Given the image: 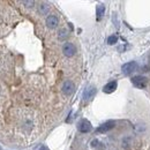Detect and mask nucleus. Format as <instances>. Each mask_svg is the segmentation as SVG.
Returning a JSON list of instances; mask_svg holds the SVG:
<instances>
[{"label":"nucleus","instance_id":"f257e3e1","mask_svg":"<svg viewBox=\"0 0 150 150\" xmlns=\"http://www.w3.org/2000/svg\"><path fill=\"white\" fill-rule=\"evenodd\" d=\"M132 82H133V84L135 86V87H137L139 89H143V88H146L147 87V79L144 77V76H141V75H137V76H135V77H133L132 79Z\"/></svg>","mask_w":150,"mask_h":150},{"label":"nucleus","instance_id":"f03ea898","mask_svg":"<svg viewBox=\"0 0 150 150\" xmlns=\"http://www.w3.org/2000/svg\"><path fill=\"white\" fill-rule=\"evenodd\" d=\"M137 68V64L135 61H129V62H126L125 65H122L121 67V71L125 75H129L132 74L135 69Z\"/></svg>","mask_w":150,"mask_h":150},{"label":"nucleus","instance_id":"7ed1b4c3","mask_svg":"<svg viewBox=\"0 0 150 150\" xmlns=\"http://www.w3.org/2000/svg\"><path fill=\"white\" fill-rule=\"evenodd\" d=\"M62 52L66 57H73L76 52V49H75L74 44L72 43H65L64 46H62Z\"/></svg>","mask_w":150,"mask_h":150},{"label":"nucleus","instance_id":"20e7f679","mask_svg":"<svg viewBox=\"0 0 150 150\" xmlns=\"http://www.w3.org/2000/svg\"><path fill=\"white\" fill-rule=\"evenodd\" d=\"M74 89H75V86L74 83L72 81H65L64 84H62V93L67 96L72 95L74 93Z\"/></svg>","mask_w":150,"mask_h":150},{"label":"nucleus","instance_id":"39448f33","mask_svg":"<svg viewBox=\"0 0 150 150\" xmlns=\"http://www.w3.org/2000/svg\"><path fill=\"white\" fill-rule=\"evenodd\" d=\"M79 131L81 133H88L89 131H91V124L86 119L81 120L79 122Z\"/></svg>","mask_w":150,"mask_h":150},{"label":"nucleus","instance_id":"423d86ee","mask_svg":"<svg viewBox=\"0 0 150 150\" xmlns=\"http://www.w3.org/2000/svg\"><path fill=\"white\" fill-rule=\"evenodd\" d=\"M58 24H59V20L56 15H50V16L46 18V25L50 29H54Z\"/></svg>","mask_w":150,"mask_h":150},{"label":"nucleus","instance_id":"0eeeda50","mask_svg":"<svg viewBox=\"0 0 150 150\" xmlns=\"http://www.w3.org/2000/svg\"><path fill=\"white\" fill-rule=\"evenodd\" d=\"M113 127H114V121H108V122L100 125V126L97 128V132H98V133H106L108 131L112 129Z\"/></svg>","mask_w":150,"mask_h":150},{"label":"nucleus","instance_id":"6e6552de","mask_svg":"<svg viewBox=\"0 0 150 150\" xmlns=\"http://www.w3.org/2000/svg\"><path fill=\"white\" fill-rule=\"evenodd\" d=\"M95 95H96V88H95V87H89V88H87V89L84 90V93H83V98H84L86 100H89V99L94 98Z\"/></svg>","mask_w":150,"mask_h":150},{"label":"nucleus","instance_id":"1a4fd4ad","mask_svg":"<svg viewBox=\"0 0 150 150\" xmlns=\"http://www.w3.org/2000/svg\"><path fill=\"white\" fill-rule=\"evenodd\" d=\"M115 89H117V81H112V82H109V83L103 88V91L106 93V94H111Z\"/></svg>","mask_w":150,"mask_h":150},{"label":"nucleus","instance_id":"9d476101","mask_svg":"<svg viewBox=\"0 0 150 150\" xmlns=\"http://www.w3.org/2000/svg\"><path fill=\"white\" fill-rule=\"evenodd\" d=\"M96 13H97V19H102V16L104 15L105 13V6L104 5H98L97 6V9H96Z\"/></svg>","mask_w":150,"mask_h":150},{"label":"nucleus","instance_id":"9b49d317","mask_svg":"<svg viewBox=\"0 0 150 150\" xmlns=\"http://www.w3.org/2000/svg\"><path fill=\"white\" fill-rule=\"evenodd\" d=\"M49 11H50V6H49V5H46V4H42V5H40L39 12H40L42 14H47Z\"/></svg>","mask_w":150,"mask_h":150},{"label":"nucleus","instance_id":"f8f14e48","mask_svg":"<svg viewBox=\"0 0 150 150\" xmlns=\"http://www.w3.org/2000/svg\"><path fill=\"white\" fill-rule=\"evenodd\" d=\"M117 42H118V37H117V36H114V35H112V36H110V37L108 38V43H109L110 45L115 44Z\"/></svg>","mask_w":150,"mask_h":150},{"label":"nucleus","instance_id":"ddd939ff","mask_svg":"<svg viewBox=\"0 0 150 150\" xmlns=\"http://www.w3.org/2000/svg\"><path fill=\"white\" fill-rule=\"evenodd\" d=\"M67 36H68V34H67V31H66L65 29H62V30L59 31V38H60V39H65Z\"/></svg>","mask_w":150,"mask_h":150},{"label":"nucleus","instance_id":"4468645a","mask_svg":"<svg viewBox=\"0 0 150 150\" xmlns=\"http://www.w3.org/2000/svg\"><path fill=\"white\" fill-rule=\"evenodd\" d=\"M34 4H35V1H23V5H25L27 7H31V6H34Z\"/></svg>","mask_w":150,"mask_h":150},{"label":"nucleus","instance_id":"2eb2a0df","mask_svg":"<svg viewBox=\"0 0 150 150\" xmlns=\"http://www.w3.org/2000/svg\"><path fill=\"white\" fill-rule=\"evenodd\" d=\"M35 150H49V149H47L45 146H38V147Z\"/></svg>","mask_w":150,"mask_h":150}]
</instances>
